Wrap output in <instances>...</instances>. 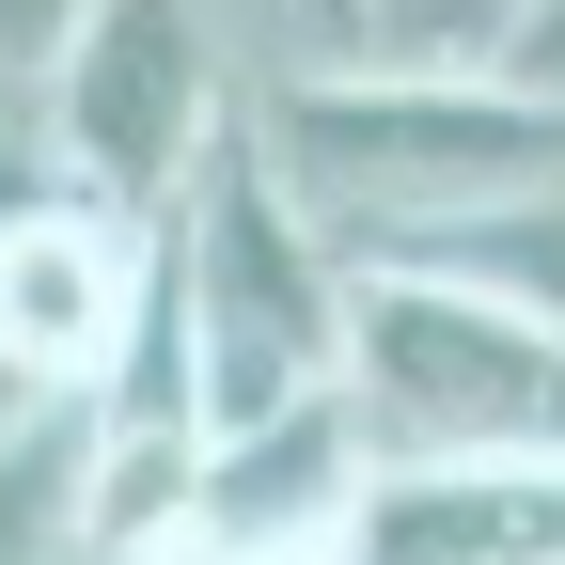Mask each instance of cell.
Returning a JSON list of instances; mask_svg holds the SVG:
<instances>
[{"label":"cell","instance_id":"cell-1","mask_svg":"<svg viewBox=\"0 0 565 565\" xmlns=\"http://www.w3.org/2000/svg\"><path fill=\"white\" fill-rule=\"evenodd\" d=\"M252 126L345 267L440 252V236L565 189V110L519 95L503 63L487 79H252Z\"/></svg>","mask_w":565,"mask_h":565},{"label":"cell","instance_id":"cell-2","mask_svg":"<svg viewBox=\"0 0 565 565\" xmlns=\"http://www.w3.org/2000/svg\"><path fill=\"white\" fill-rule=\"evenodd\" d=\"M158 282H173V315H189L204 456H221V440H267V424H299L315 393H345V299H362V267H345L330 221L282 189L252 95H236L221 141H204V173L173 189Z\"/></svg>","mask_w":565,"mask_h":565},{"label":"cell","instance_id":"cell-3","mask_svg":"<svg viewBox=\"0 0 565 565\" xmlns=\"http://www.w3.org/2000/svg\"><path fill=\"white\" fill-rule=\"evenodd\" d=\"M345 408H362L377 471H565V330L424 267H362Z\"/></svg>","mask_w":565,"mask_h":565},{"label":"cell","instance_id":"cell-4","mask_svg":"<svg viewBox=\"0 0 565 565\" xmlns=\"http://www.w3.org/2000/svg\"><path fill=\"white\" fill-rule=\"evenodd\" d=\"M236 32L189 0H79V32L47 63V141H63V204L158 236L173 189L204 173V141L236 126Z\"/></svg>","mask_w":565,"mask_h":565},{"label":"cell","instance_id":"cell-5","mask_svg":"<svg viewBox=\"0 0 565 565\" xmlns=\"http://www.w3.org/2000/svg\"><path fill=\"white\" fill-rule=\"evenodd\" d=\"M141 282H158V236L95 221V204L17 221L0 236V393L17 408H95L126 330H141Z\"/></svg>","mask_w":565,"mask_h":565},{"label":"cell","instance_id":"cell-6","mask_svg":"<svg viewBox=\"0 0 565 565\" xmlns=\"http://www.w3.org/2000/svg\"><path fill=\"white\" fill-rule=\"evenodd\" d=\"M345 565H565V471H377Z\"/></svg>","mask_w":565,"mask_h":565},{"label":"cell","instance_id":"cell-7","mask_svg":"<svg viewBox=\"0 0 565 565\" xmlns=\"http://www.w3.org/2000/svg\"><path fill=\"white\" fill-rule=\"evenodd\" d=\"M0 565H126L95 519V408H32L0 440Z\"/></svg>","mask_w":565,"mask_h":565},{"label":"cell","instance_id":"cell-8","mask_svg":"<svg viewBox=\"0 0 565 565\" xmlns=\"http://www.w3.org/2000/svg\"><path fill=\"white\" fill-rule=\"evenodd\" d=\"M393 267H424V282H471V299H503V315L565 330V189H550V204H519V221H471V236H440V252H393Z\"/></svg>","mask_w":565,"mask_h":565},{"label":"cell","instance_id":"cell-9","mask_svg":"<svg viewBox=\"0 0 565 565\" xmlns=\"http://www.w3.org/2000/svg\"><path fill=\"white\" fill-rule=\"evenodd\" d=\"M63 204V141H47V79H0V236Z\"/></svg>","mask_w":565,"mask_h":565},{"label":"cell","instance_id":"cell-10","mask_svg":"<svg viewBox=\"0 0 565 565\" xmlns=\"http://www.w3.org/2000/svg\"><path fill=\"white\" fill-rule=\"evenodd\" d=\"M503 79L565 110V0H519V17H503Z\"/></svg>","mask_w":565,"mask_h":565},{"label":"cell","instance_id":"cell-11","mask_svg":"<svg viewBox=\"0 0 565 565\" xmlns=\"http://www.w3.org/2000/svg\"><path fill=\"white\" fill-rule=\"evenodd\" d=\"M158 565H345V550H204V534H173Z\"/></svg>","mask_w":565,"mask_h":565},{"label":"cell","instance_id":"cell-12","mask_svg":"<svg viewBox=\"0 0 565 565\" xmlns=\"http://www.w3.org/2000/svg\"><path fill=\"white\" fill-rule=\"evenodd\" d=\"M17 424H32V408H17V393H0V440H17Z\"/></svg>","mask_w":565,"mask_h":565}]
</instances>
